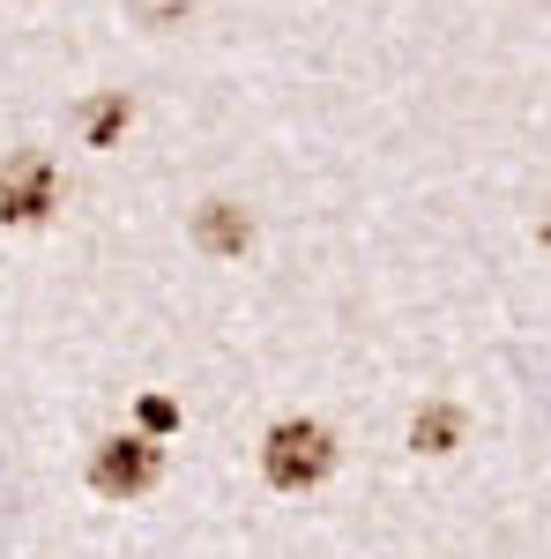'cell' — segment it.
<instances>
[{"mask_svg":"<svg viewBox=\"0 0 551 559\" xmlns=\"http://www.w3.org/2000/svg\"><path fill=\"white\" fill-rule=\"evenodd\" d=\"M194 239H202L209 254H239V247L254 239V224H247V210H231V202H209V210L194 216Z\"/></svg>","mask_w":551,"mask_h":559,"instance_id":"obj_4","label":"cell"},{"mask_svg":"<svg viewBox=\"0 0 551 559\" xmlns=\"http://www.w3.org/2000/svg\"><path fill=\"white\" fill-rule=\"evenodd\" d=\"M52 202H60L52 157H45V150H15V157L0 165V216H8V224H38Z\"/></svg>","mask_w":551,"mask_h":559,"instance_id":"obj_2","label":"cell"},{"mask_svg":"<svg viewBox=\"0 0 551 559\" xmlns=\"http://www.w3.org/2000/svg\"><path fill=\"white\" fill-rule=\"evenodd\" d=\"M455 432H463V411H455V403H424L418 426H410V440H418L424 455H447V448H455Z\"/></svg>","mask_w":551,"mask_h":559,"instance_id":"obj_5","label":"cell"},{"mask_svg":"<svg viewBox=\"0 0 551 559\" xmlns=\"http://www.w3.org/2000/svg\"><path fill=\"white\" fill-rule=\"evenodd\" d=\"M89 485H97L105 500L149 492V485H157V448H149V440H105L97 463H89Z\"/></svg>","mask_w":551,"mask_h":559,"instance_id":"obj_3","label":"cell"},{"mask_svg":"<svg viewBox=\"0 0 551 559\" xmlns=\"http://www.w3.org/2000/svg\"><path fill=\"white\" fill-rule=\"evenodd\" d=\"M120 128H128V105H120V97H105V105L89 112V142H112Z\"/></svg>","mask_w":551,"mask_h":559,"instance_id":"obj_7","label":"cell"},{"mask_svg":"<svg viewBox=\"0 0 551 559\" xmlns=\"http://www.w3.org/2000/svg\"><path fill=\"white\" fill-rule=\"evenodd\" d=\"M261 463H268V485L276 492H306V485H321V477L336 471V440H328V426H313V418H284V426L268 432Z\"/></svg>","mask_w":551,"mask_h":559,"instance_id":"obj_1","label":"cell"},{"mask_svg":"<svg viewBox=\"0 0 551 559\" xmlns=\"http://www.w3.org/2000/svg\"><path fill=\"white\" fill-rule=\"evenodd\" d=\"M134 418H142V432H171V426H179V403H171V395H142Z\"/></svg>","mask_w":551,"mask_h":559,"instance_id":"obj_6","label":"cell"}]
</instances>
